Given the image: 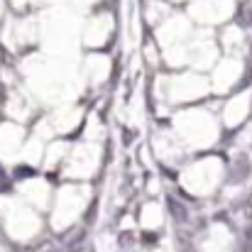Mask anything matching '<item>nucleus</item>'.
Listing matches in <instances>:
<instances>
[{"mask_svg": "<svg viewBox=\"0 0 252 252\" xmlns=\"http://www.w3.org/2000/svg\"><path fill=\"white\" fill-rule=\"evenodd\" d=\"M169 206H171V213H174L179 220H184V211H181V206H179L176 201H169Z\"/></svg>", "mask_w": 252, "mask_h": 252, "instance_id": "1", "label": "nucleus"}]
</instances>
